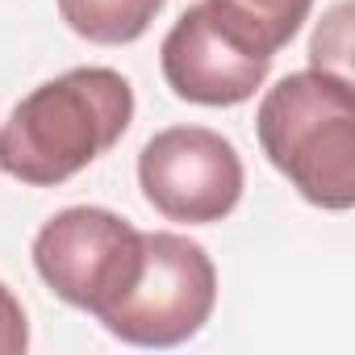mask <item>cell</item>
I'll list each match as a JSON object with an SVG mask.
<instances>
[{"label":"cell","instance_id":"30bf717a","mask_svg":"<svg viewBox=\"0 0 355 355\" xmlns=\"http://www.w3.org/2000/svg\"><path fill=\"white\" fill-rule=\"evenodd\" d=\"M30 347V322L13 288L0 280V355H21Z\"/></svg>","mask_w":355,"mask_h":355},{"label":"cell","instance_id":"7a4b0ae2","mask_svg":"<svg viewBox=\"0 0 355 355\" xmlns=\"http://www.w3.org/2000/svg\"><path fill=\"white\" fill-rule=\"evenodd\" d=\"M263 155L318 209L355 205V92L347 76L293 71L263 92L255 113Z\"/></svg>","mask_w":355,"mask_h":355},{"label":"cell","instance_id":"6da1fadb","mask_svg":"<svg viewBox=\"0 0 355 355\" xmlns=\"http://www.w3.org/2000/svg\"><path fill=\"white\" fill-rule=\"evenodd\" d=\"M134 121V88L113 67H71L21 96L0 130V171L55 189L109 155Z\"/></svg>","mask_w":355,"mask_h":355},{"label":"cell","instance_id":"8992f818","mask_svg":"<svg viewBox=\"0 0 355 355\" xmlns=\"http://www.w3.org/2000/svg\"><path fill=\"white\" fill-rule=\"evenodd\" d=\"M163 80L167 88L209 109H230L251 101L272 67V55L218 5V0H201V5L184 9L163 38L159 51Z\"/></svg>","mask_w":355,"mask_h":355},{"label":"cell","instance_id":"52a82bcc","mask_svg":"<svg viewBox=\"0 0 355 355\" xmlns=\"http://www.w3.org/2000/svg\"><path fill=\"white\" fill-rule=\"evenodd\" d=\"M163 5L167 0H59V13L71 34L96 46H125L150 30Z\"/></svg>","mask_w":355,"mask_h":355},{"label":"cell","instance_id":"ba28073f","mask_svg":"<svg viewBox=\"0 0 355 355\" xmlns=\"http://www.w3.org/2000/svg\"><path fill=\"white\" fill-rule=\"evenodd\" d=\"M218 5L276 59V51L288 46L301 21L309 17L313 0H218Z\"/></svg>","mask_w":355,"mask_h":355},{"label":"cell","instance_id":"9c48e42d","mask_svg":"<svg viewBox=\"0 0 355 355\" xmlns=\"http://www.w3.org/2000/svg\"><path fill=\"white\" fill-rule=\"evenodd\" d=\"M347 13H351V9L338 5V9L318 26V34H313V67H318V71L347 76V71L338 67V63L347 59V51H351V46H347ZM347 80H351V76H347Z\"/></svg>","mask_w":355,"mask_h":355},{"label":"cell","instance_id":"5b68a950","mask_svg":"<svg viewBox=\"0 0 355 355\" xmlns=\"http://www.w3.org/2000/svg\"><path fill=\"white\" fill-rule=\"evenodd\" d=\"M138 184L167 222L214 226L243 197V159L230 138L205 125H171L142 146Z\"/></svg>","mask_w":355,"mask_h":355},{"label":"cell","instance_id":"3957f363","mask_svg":"<svg viewBox=\"0 0 355 355\" xmlns=\"http://www.w3.org/2000/svg\"><path fill=\"white\" fill-rule=\"evenodd\" d=\"M218 305V268L189 234H142V272L134 288L101 318L109 334L134 347H175L205 330Z\"/></svg>","mask_w":355,"mask_h":355},{"label":"cell","instance_id":"277c9868","mask_svg":"<svg viewBox=\"0 0 355 355\" xmlns=\"http://www.w3.org/2000/svg\"><path fill=\"white\" fill-rule=\"evenodd\" d=\"M34 268L59 301L101 322L142 272V230L113 209L71 205L38 230Z\"/></svg>","mask_w":355,"mask_h":355}]
</instances>
